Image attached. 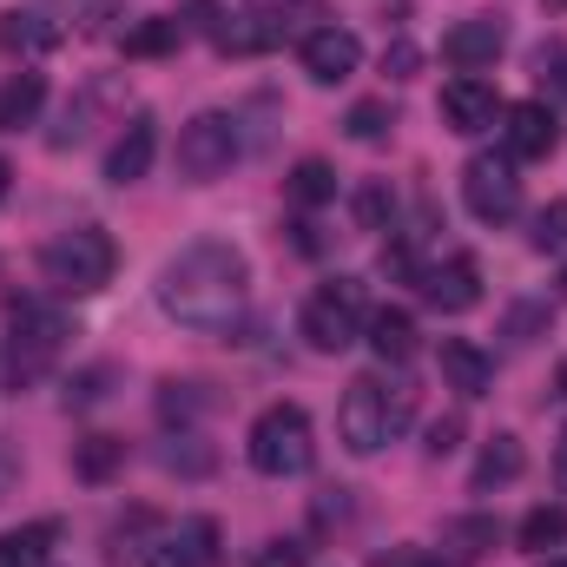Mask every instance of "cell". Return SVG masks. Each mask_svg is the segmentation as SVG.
I'll list each match as a JSON object with an SVG mask.
<instances>
[{
	"label": "cell",
	"instance_id": "obj_28",
	"mask_svg": "<svg viewBox=\"0 0 567 567\" xmlns=\"http://www.w3.org/2000/svg\"><path fill=\"white\" fill-rule=\"evenodd\" d=\"M158 462L178 468V475H205V468H212V449H198V435H165Z\"/></svg>",
	"mask_w": 567,
	"mask_h": 567
},
{
	"label": "cell",
	"instance_id": "obj_17",
	"mask_svg": "<svg viewBox=\"0 0 567 567\" xmlns=\"http://www.w3.org/2000/svg\"><path fill=\"white\" fill-rule=\"evenodd\" d=\"M284 33H290V20L271 13V7H258V13H231V20L218 27V47L245 60V53H271V47H284Z\"/></svg>",
	"mask_w": 567,
	"mask_h": 567
},
{
	"label": "cell",
	"instance_id": "obj_40",
	"mask_svg": "<svg viewBox=\"0 0 567 567\" xmlns=\"http://www.w3.org/2000/svg\"><path fill=\"white\" fill-rule=\"evenodd\" d=\"M542 567H567V555H542Z\"/></svg>",
	"mask_w": 567,
	"mask_h": 567
},
{
	"label": "cell",
	"instance_id": "obj_23",
	"mask_svg": "<svg viewBox=\"0 0 567 567\" xmlns=\"http://www.w3.org/2000/svg\"><path fill=\"white\" fill-rule=\"evenodd\" d=\"M40 100H47V80L40 73H20V80H7L0 86V126H33V113H40Z\"/></svg>",
	"mask_w": 567,
	"mask_h": 567
},
{
	"label": "cell",
	"instance_id": "obj_25",
	"mask_svg": "<svg viewBox=\"0 0 567 567\" xmlns=\"http://www.w3.org/2000/svg\"><path fill=\"white\" fill-rule=\"evenodd\" d=\"M120 462H126V442H120V435H86V442L73 449V475H86V482H106Z\"/></svg>",
	"mask_w": 567,
	"mask_h": 567
},
{
	"label": "cell",
	"instance_id": "obj_18",
	"mask_svg": "<svg viewBox=\"0 0 567 567\" xmlns=\"http://www.w3.org/2000/svg\"><path fill=\"white\" fill-rule=\"evenodd\" d=\"M522 468H528V449H522V435L495 429V435L482 442V455H475V495H488V488H508Z\"/></svg>",
	"mask_w": 567,
	"mask_h": 567
},
{
	"label": "cell",
	"instance_id": "obj_11",
	"mask_svg": "<svg viewBox=\"0 0 567 567\" xmlns=\"http://www.w3.org/2000/svg\"><path fill=\"white\" fill-rule=\"evenodd\" d=\"M423 303L429 310H442V317L475 310V303H482V265H475L468 251H449L442 265H429L423 271Z\"/></svg>",
	"mask_w": 567,
	"mask_h": 567
},
{
	"label": "cell",
	"instance_id": "obj_37",
	"mask_svg": "<svg viewBox=\"0 0 567 567\" xmlns=\"http://www.w3.org/2000/svg\"><path fill=\"white\" fill-rule=\"evenodd\" d=\"M66 20H86V13H106V0H53Z\"/></svg>",
	"mask_w": 567,
	"mask_h": 567
},
{
	"label": "cell",
	"instance_id": "obj_42",
	"mask_svg": "<svg viewBox=\"0 0 567 567\" xmlns=\"http://www.w3.org/2000/svg\"><path fill=\"white\" fill-rule=\"evenodd\" d=\"M561 290H567V271H561Z\"/></svg>",
	"mask_w": 567,
	"mask_h": 567
},
{
	"label": "cell",
	"instance_id": "obj_3",
	"mask_svg": "<svg viewBox=\"0 0 567 567\" xmlns=\"http://www.w3.org/2000/svg\"><path fill=\"white\" fill-rule=\"evenodd\" d=\"M410 390H383L377 377H357L337 403V435L350 455H377L383 442H396V429L410 423Z\"/></svg>",
	"mask_w": 567,
	"mask_h": 567
},
{
	"label": "cell",
	"instance_id": "obj_5",
	"mask_svg": "<svg viewBox=\"0 0 567 567\" xmlns=\"http://www.w3.org/2000/svg\"><path fill=\"white\" fill-rule=\"evenodd\" d=\"M245 455H251V468L258 475H271V482H290V475H303L310 462H317V435H310V416L297 410V403H271L251 435H245Z\"/></svg>",
	"mask_w": 567,
	"mask_h": 567
},
{
	"label": "cell",
	"instance_id": "obj_15",
	"mask_svg": "<svg viewBox=\"0 0 567 567\" xmlns=\"http://www.w3.org/2000/svg\"><path fill=\"white\" fill-rule=\"evenodd\" d=\"M212 561H218V522H205V515L145 548V567H212Z\"/></svg>",
	"mask_w": 567,
	"mask_h": 567
},
{
	"label": "cell",
	"instance_id": "obj_35",
	"mask_svg": "<svg viewBox=\"0 0 567 567\" xmlns=\"http://www.w3.org/2000/svg\"><path fill=\"white\" fill-rule=\"evenodd\" d=\"M13 482H20V455H13V449L0 442V502L13 495Z\"/></svg>",
	"mask_w": 567,
	"mask_h": 567
},
{
	"label": "cell",
	"instance_id": "obj_38",
	"mask_svg": "<svg viewBox=\"0 0 567 567\" xmlns=\"http://www.w3.org/2000/svg\"><path fill=\"white\" fill-rule=\"evenodd\" d=\"M410 567H455V555H410Z\"/></svg>",
	"mask_w": 567,
	"mask_h": 567
},
{
	"label": "cell",
	"instance_id": "obj_14",
	"mask_svg": "<svg viewBox=\"0 0 567 567\" xmlns=\"http://www.w3.org/2000/svg\"><path fill=\"white\" fill-rule=\"evenodd\" d=\"M435 363H442V383H449L462 403H475V396L495 390V363H488V350H475L468 337H442Z\"/></svg>",
	"mask_w": 567,
	"mask_h": 567
},
{
	"label": "cell",
	"instance_id": "obj_30",
	"mask_svg": "<svg viewBox=\"0 0 567 567\" xmlns=\"http://www.w3.org/2000/svg\"><path fill=\"white\" fill-rule=\"evenodd\" d=\"M495 522H482V515H468V522H449V542H455V561L462 555H482V548H495Z\"/></svg>",
	"mask_w": 567,
	"mask_h": 567
},
{
	"label": "cell",
	"instance_id": "obj_27",
	"mask_svg": "<svg viewBox=\"0 0 567 567\" xmlns=\"http://www.w3.org/2000/svg\"><path fill=\"white\" fill-rule=\"evenodd\" d=\"M528 245L561 258V251H567V198H555V205H542V212H535V225H528Z\"/></svg>",
	"mask_w": 567,
	"mask_h": 567
},
{
	"label": "cell",
	"instance_id": "obj_16",
	"mask_svg": "<svg viewBox=\"0 0 567 567\" xmlns=\"http://www.w3.org/2000/svg\"><path fill=\"white\" fill-rule=\"evenodd\" d=\"M152 158H158V126L152 120H126V133L113 140V152H106V178L126 192V185H140L145 172H152Z\"/></svg>",
	"mask_w": 567,
	"mask_h": 567
},
{
	"label": "cell",
	"instance_id": "obj_41",
	"mask_svg": "<svg viewBox=\"0 0 567 567\" xmlns=\"http://www.w3.org/2000/svg\"><path fill=\"white\" fill-rule=\"evenodd\" d=\"M0 198H7V158H0Z\"/></svg>",
	"mask_w": 567,
	"mask_h": 567
},
{
	"label": "cell",
	"instance_id": "obj_1",
	"mask_svg": "<svg viewBox=\"0 0 567 567\" xmlns=\"http://www.w3.org/2000/svg\"><path fill=\"white\" fill-rule=\"evenodd\" d=\"M245 303H251V265L231 238H192L158 271V310L192 337L231 330L245 317Z\"/></svg>",
	"mask_w": 567,
	"mask_h": 567
},
{
	"label": "cell",
	"instance_id": "obj_29",
	"mask_svg": "<svg viewBox=\"0 0 567 567\" xmlns=\"http://www.w3.org/2000/svg\"><path fill=\"white\" fill-rule=\"evenodd\" d=\"M40 13H0V40L7 47H53L60 40V27H33Z\"/></svg>",
	"mask_w": 567,
	"mask_h": 567
},
{
	"label": "cell",
	"instance_id": "obj_8",
	"mask_svg": "<svg viewBox=\"0 0 567 567\" xmlns=\"http://www.w3.org/2000/svg\"><path fill=\"white\" fill-rule=\"evenodd\" d=\"M462 205L482 218V225H508L522 212V165L508 152H475L462 165Z\"/></svg>",
	"mask_w": 567,
	"mask_h": 567
},
{
	"label": "cell",
	"instance_id": "obj_34",
	"mask_svg": "<svg viewBox=\"0 0 567 567\" xmlns=\"http://www.w3.org/2000/svg\"><path fill=\"white\" fill-rule=\"evenodd\" d=\"M455 435H462V423H455V416H442V423L429 429V455H449V449H455Z\"/></svg>",
	"mask_w": 567,
	"mask_h": 567
},
{
	"label": "cell",
	"instance_id": "obj_6",
	"mask_svg": "<svg viewBox=\"0 0 567 567\" xmlns=\"http://www.w3.org/2000/svg\"><path fill=\"white\" fill-rule=\"evenodd\" d=\"M363 323H370V303H363V284H357V278L317 284V290L303 297V317H297L303 343H310V350H323V357L350 350V343L363 337Z\"/></svg>",
	"mask_w": 567,
	"mask_h": 567
},
{
	"label": "cell",
	"instance_id": "obj_22",
	"mask_svg": "<svg viewBox=\"0 0 567 567\" xmlns=\"http://www.w3.org/2000/svg\"><path fill=\"white\" fill-rule=\"evenodd\" d=\"M284 192H290V205L317 212V205H330V198H337V172H330L323 158H303V165L284 178Z\"/></svg>",
	"mask_w": 567,
	"mask_h": 567
},
{
	"label": "cell",
	"instance_id": "obj_13",
	"mask_svg": "<svg viewBox=\"0 0 567 567\" xmlns=\"http://www.w3.org/2000/svg\"><path fill=\"white\" fill-rule=\"evenodd\" d=\"M508 47V27L495 20V13H475V20H455L449 33H442V60L449 66H462V73H475V66H495V53Z\"/></svg>",
	"mask_w": 567,
	"mask_h": 567
},
{
	"label": "cell",
	"instance_id": "obj_9",
	"mask_svg": "<svg viewBox=\"0 0 567 567\" xmlns=\"http://www.w3.org/2000/svg\"><path fill=\"white\" fill-rule=\"evenodd\" d=\"M297 60H303V73H310L317 86H343V80L363 66V40H357L350 27H310L303 47H297Z\"/></svg>",
	"mask_w": 567,
	"mask_h": 567
},
{
	"label": "cell",
	"instance_id": "obj_4",
	"mask_svg": "<svg viewBox=\"0 0 567 567\" xmlns=\"http://www.w3.org/2000/svg\"><path fill=\"white\" fill-rule=\"evenodd\" d=\"M113 265H120V251H113V238L93 231V225L60 231V238L40 251V278L53 284L60 297H93V290H106V284H113Z\"/></svg>",
	"mask_w": 567,
	"mask_h": 567
},
{
	"label": "cell",
	"instance_id": "obj_10",
	"mask_svg": "<svg viewBox=\"0 0 567 567\" xmlns=\"http://www.w3.org/2000/svg\"><path fill=\"white\" fill-rule=\"evenodd\" d=\"M435 113H442V126H449V133L475 140V133H488V126L502 120V100H495V86H488V80L462 73V80H449V86H442Z\"/></svg>",
	"mask_w": 567,
	"mask_h": 567
},
{
	"label": "cell",
	"instance_id": "obj_26",
	"mask_svg": "<svg viewBox=\"0 0 567 567\" xmlns=\"http://www.w3.org/2000/svg\"><path fill=\"white\" fill-rule=\"evenodd\" d=\"M178 40H185L178 20H140V27L126 33V60H158V53H172Z\"/></svg>",
	"mask_w": 567,
	"mask_h": 567
},
{
	"label": "cell",
	"instance_id": "obj_2",
	"mask_svg": "<svg viewBox=\"0 0 567 567\" xmlns=\"http://www.w3.org/2000/svg\"><path fill=\"white\" fill-rule=\"evenodd\" d=\"M66 337H73V323H66L60 303H40V297L13 303V317H7V383L13 390H33L60 363Z\"/></svg>",
	"mask_w": 567,
	"mask_h": 567
},
{
	"label": "cell",
	"instance_id": "obj_39",
	"mask_svg": "<svg viewBox=\"0 0 567 567\" xmlns=\"http://www.w3.org/2000/svg\"><path fill=\"white\" fill-rule=\"evenodd\" d=\"M555 475H561V488H567V435H561V449H555Z\"/></svg>",
	"mask_w": 567,
	"mask_h": 567
},
{
	"label": "cell",
	"instance_id": "obj_20",
	"mask_svg": "<svg viewBox=\"0 0 567 567\" xmlns=\"http://www.w3.org/2000/svg\"><path fill=\"white\" fill-rule=\"evenodd\" d=\"M53 542H60V522H33L20 535H0V567H47Z\"/></svg>",
	"mask_w": 567,
	"mask_h": 567
},
{
	"label": "cell",
	"instance_id": "obj_36",
	"mask_svg": "<svg viewBox=\"0 0 567 567\" xmlns=\"http://www.w3.org/2000/svg\"><path fill=\"white\" fill-rule=\"evenodd\" d=\"M383 205H390V198H383V192H377V185H370V192H363V198H357V212H363V225H377V218H383Z\"/></svg>",
	"mask_w": 567,
	"mask_h": 567
},
{
	"label": "cell",
	"instance_id": "obj_32",
	"mask_svg": "<svg viewBox=\"0 0 567 567\" xmlns=\"http://www.w3.org/2000/svg\"><path fill=\"white\" fill-rule=\"evenodd\" d=\"M303 561H310V548H303V542H271V548L258 555V567H303Z\"/></svg>",
	"mask_w": 567,
	"mask_h": 567
},
{
	"label": "cell",
	"instance_id": "obj_21",
	"mask_svg": "<svg viewBox=\"0 0 567 567\" xmlns=\"http://www.w3.org/2000/svg\"><path fill=\"white\" fill-rule=\"evenodd\" d=\"M515 542H522L528 555H548V548H561V542H567V508H555V502L528 508V515H522V528H515Z\"/></svg>",
	"mask_w": 567,
	"mask_h": 567
},
{
	"label": "cell",
	"instance_id": "obj_7",
	"mask_svg": "<svg viewBox=\"0 0 567 567\" xmlns=\"http://www.w3.org/2000/svg\"><path fill=\"white\" fill-rule=\"evenodd\" d=\"M238 152H245V133H238V113H192L185 126H178V178L185 185H212V178H225L231 165H238Z\"/></svg>",
	"mask_w": 567,
	"mask_h": 567
},
{
	"label": "cell",
	"instance_id": "obj_12",
	"mask_svg": "<svg viewBox=\"0 0 567 567\" xmlns=\"http://www.w3.org/2000/svg\"><path fill=\"white\" fill-rule=\"evenodd\" d=\"M561 145L555 126V106L548 100H522V106H502V152L522 165V158H548Z\"/></svg>",
	"mask_w": 567,
	"mask_h": 567
},
{
	"label": "cell",
	"instance_id": "obj_33",
	"mask_svg": "<svg viewBox=\"0 0 567 567\" xmlns=\"http://www.w3.org/2000/svg\"><path fill=\"white\" fill-rule=\"evenodd\" d=\"M106 383H113V370H86V377H80V390H66V396H73V403H100V396H106Z\"/></svg>",
	"mask_w": 567,
	"mask_h": 567
},
{
	"label": "cell",
	"instance_id": "obj_19",
	"mask_svg": "<svg viewBox=\"0 0 567 567\" xmlns=\"http://www.w3.org/2000/svg\"><path fill=\"white\" fill-rule=\"evenodd\" d=\"M363 337H370V350H377L383 363H410V357H416V317H410V310H377V317L363 323Z\"/></svg>",
	"mask_w": 567,
	"mask_h": 567
},
{
	"label": "cell",
	"instance_id": "obj_31",
	"mask_svg": "<svg viewBox=\"0 0 567 567\" xmlns=\"http://www.w3.org/2000/svg\"><path fill=\"white\" fill-rule=\"evenodd\" d=\"M535 73H542V86H555V93L567 100V47L561 40H548V47L535 53Z\"/></svg>",
	"mask_w": 567,
	"mask_h": 567
},
{
	"label": "cell",
	"instance_id": "obj_24",
	"mask_svg": "<svg viewBox=\"0 0 567 567\" xmlns=\"http://www.w3.org/2000/svg\"><path fill=\"white\" fill-rule=\"evenodd\" d=\"M343 133L357 145H383L396 133V106H390V100H357V106L343 113Z\"/></svg>",
	"mask_w": 567,
	"mask_h": 567
}]
</instances>
